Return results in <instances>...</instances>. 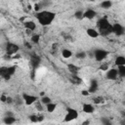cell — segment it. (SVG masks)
<instances>
[{"mask_svg":"<svg viewBox=\"0 0 125 125\" xmlns=\"http://www.w3.org/2000/svg\"><path fill=\"white\" fill-rule=\"evenodd\" d=\"M95 110V107L91 104H84L82 105V111L85 113H93Z\"/></svg>","mask_w":125,"mask_h":125,"instance_id":"15","label":"cell"},{"mask_svg":"<svg viewBox=\"0 0 125 125\" xmlns=\"http://www.w3.org/2000/svg\"><path fill=\"white\" fill-rule=\"evenodd\" d=\"M40 102H41L43 104H45V105H46L47 104L51 103V102H52V100H51V98H50V97H48V96H46V95H45V96H43V97L41 98V101H40Z\"/></svg>","mask_w":125,"mask_h":125,"instance_id":"26","label":"cell"},{"mask_svg":"<svg viewBox=\"0 0 125 125\" xmlns=\"http://www.w3.org/2000/svg\"><path fill=\"white\" fill-rule=\"evenodd\" d=\"M70 81L73 83V84H80L81 83V78L78 76V74H71V76H70Z\"/></svg>","mask_w":125,"mask_h":125,"instance_id":"22","label":"cell"},{"mask_svg":"<svg viewBox=\"0 0 125 125\" xmlns=\"http://www.w3.org/2000/svg\"><path fill=\"white\" fill-rule=\"evenodd\" d=\"M35 18L38 21L40 25L48 26L54 21V20L56 18V13L49 11V10H41L39 12H36Z\"/></svg>","mask_w":125,"mask_h":125,"instance_id":"1","label":"cell"},{"mask_svg":"<svg viewBox=\"0 0 125 125\" xmlns=\"http://www.w3.org/2000/svg\"><path fill=\"white\" fill-rule=\"evenodd\" d=\"M5 116H14V113L11 111H6L5 112Z\"/></svg>","mask_w":125,"mask_h":125,"instance_id":"37","label":"cell"},{"mask_svg":"<svg viewBox=\"0 0 125 125\" xmlns=\"http://www.w3.org/2000/svg\"><path fill=\"white\" fill-rule=\"evenodd\" d=\"M72 55H73V53L68 49H62V56L64 59H69L72 57Z\"/></svg>","mask_w":125,"mask_h":125,"instance_id":"21","label":"cell"},{"mask_svg":"<svg viewBox=\"0 0 125 125\" xmlns=\"http://www.w3.org/2000/svg\"><path fill=\"white\" fill-rule=\"evenodd\" d=\"M22 99H23V102L26 105H31L33 104H35L38 100V98L34 95H31V94H27V93H23L21 95Z\"/></svg>","mask_w":125,"mask_h":125,"instance_id":"6","label":"cell"},{"mask_svg":"<svg viewBox=\"0 0 125 125\" xmlns=\"http://www.w3.org/2000/svg\"><path fill=\"white\" fill-rule=\"evenodd\" d=\"M117 70H118V76L125 78V65H119L117 66Z\"/></svg>","mask_w":125,"mask_h":125,"instance_id":"23","label":"cell"},{"mask_svg":"<svg viewBox=\"0 0 125 125\" xmlns=\"http://www.w3.org/2000/svg\"><path fill=\"white\" fill-rule=\"evenodd\" d=\"M112 33L115 34L116 36H121L125 33V27L118 22H115L112 24Z\"/></svg>","mask_w":125,"mask_h":125,"instance_id":"7","label":"cell"},{"mask_svg":"<svg viewBox=\"0 0 125 125\" xmlns=\"http://www.w3.org/2000/svg\"><path fill=\"white\" fill-rule=\"evenodd\" d=\"M15 122H16L15 116H4L3 118V123L6 125H11V124H14Z\"/></svg>","mask_w":125,"mask_h":125,"instance_id":"18","label":"cell"},{"mask_svg":"<svg viewBox=\"0 0 125 125\" xmlns=\"http://www.w3.org/2000/svg\"><path fill=\"white\" fill-rule=\"evenodd\" d=\"M40 40V35L39 34H33L31 35V42L34 44H38Z\"/></svg>","mask_w":125,"mask_h":125,"instance_id":"27","label":"cell"},{"mask_svg":"<svg viewBox=\"0 0 125 125\" xmlns=\"http://www.w3.org/2000/svg\"><path fill=\"white\" fill-rule=\"evenodd\" d=\"M25 46H26V48H27V49H30V48H31V46H30L28 43H25Z\"/></svg>","mask_w":125,"mask_h":125,"instance_id":"39","label":"cell"},{"mask_svg":"<svg viewBox=\"0 0 125 125\" xmlns=\"http://www.w3.org/2000/svg\"><path fill=\"white\" fill-rule=\"evenodd\" d=\"M19 50H20L19 45L15 44V43L8 42L6 44V53H7V55H14V54L18 53Z\"/></svg>","mask_w":125,"mask_h":125,"instance_id":"8","label":"cell"},{"mask_svg":"<svg viewBox=\"0 0 125 125\" xmlns=\"http://www.w3.org/2000/svg\"><path fill=\"white\" fill-rule=\"evenodd\" d=\"M98 88H99L98 81H97L96 79H92V80L90 81V85H89V88H88L90 94H94V93H96L97 90H98Z\"/></svg>","mask_w":125,"mask_h":125,"instance_id":"12","label":"cell"},{"mask_svg":"<svg viewBox=\"0 0 125 125\" xmlns=\"http://www.w3.org/2000/svg\"><path fill=\"white\" fill-rule=\"evenodd\" d=\"M56 108H57V104H55V103H53V102H51V103H49V104H46V109H47V111L50 112V113L54 112V111L56 110Z\"/></svg>","mask_w":125,"mask_h":125,"instance_id":"19","label":"cell"},{"mask_svg":"<svg viewBox=\"0 0 125 125\" xmlns=\"http://www.w3.org/2000/svg\"><path fill=\"white\" fill-rule=\"evenodd\" d=\"M97 16V12L93 9H87L85 12H83V19L92 20Z\"/></svg>","mask_w":125,"mask_h":125,"instance_id":"11","label":"cell"},{"mask_svg":"<svg viewBox=\"0 0 125 125\" xmlns=\"http://www.w3.org/2000/svg\"><path fill=\"white\" fill-rule=\"evenodd\" d=\"M30 62V66L32 67V69L35 70V69H37L39 67L40 62H41V59H40L39 56L33 54V55L30 56V62Z\"/></svg>","mask_w":125,"mask_h":125,"instance_id":"9","label":"cell"},{"mask_svg":"<svg viewBox=\"0 0 125 125\" xmlns=\"http://www.w3.org/2000/svg\"><path fill=\"white\" fill-rule=\"evenodd\" d=\"M67 68H68V70H69V72L71 74H78V71L80 69L79 66H77V65H75L73 63H68L67 64Z\"/></svg>","mask_w":125,"mask_h":125,"instance_id":"16","label":"cell"},{"mask_svg":"<svg viewBox=\"0 0 125 125\" xmlns=\"http://www.w3.org/2000/svg\"><path fill=\"white\" fill-rule=\"evenodd\" d=\"M97 27L101 36H107L112 33V24L105 17L101 18L97 21Z\"/></svg>","mask_w":125,"mask_h":125,"instance_id":"2","label":"cell"},{"mask_svg":"<svg viewBox=\"0 0 125 125\" xmlns=\"http://www.w3.org/2000/svg\"><path fill=\"white\" fill-rule=\"evenodd\" d=\"M74 17H75L76 19H78V20L83 19V12H82V11H76V12L74 13Z\"/></svg>","mask_w":125,"mask_h":125,"instance_id":"29","label":"cell"},{"mask_svg":"<svg viewBox=\"0 0 125 125\" xmlns=\"http://www.w3.org/2000/svg\"><path fill=\"white\" fill-rule=\"evenodd\" d=\"M75 57L77 59H79V60H83V59H85L87 57V53L86 52H83V51H80V52H77L75 54Z\"/></svg>","mask_w":125,"mask_h":125,"instance_id":"25","label":"cell"},{"mask_svg":"<svg viewBox=\"0 0 125 125\" xmlns=\"http://www.w3.org/2000/svg\"><path fill=\"white\" fill-rule=\"evenodd\" d=\"M7 97H8V96H6L5 94H3V95L1 96V102H2V103H6V102H7Z\"/></svg>","mask_w":125,"mask_h":125,"instance_id":"35","label":"cell"},{"mask_svg":"<svg viewBox=\"0 0 125 125\" xmlns=\"http://www.w3.org/2000/svg\"><path fill=\"white\" fill-rule=\"evenodd\" d=\"M101 7H102L103 9H105V10L109 9V8L112 7V1H111V0H104V1L101 3Z\"/></svg>","mask_w":125,"mask_h":125,"instance_id":"20","label":"cell"},{"mask_svg":"<svg viewBox=\"0 0 125 125\" xmlns=\"http://www.w3.org/2000/svg\"><path fill=\"white\" fill-rule=\"evenodd\" d=\"M105 76H106V78L108 80H116L117 77H118V70H117V68H114V67L108 68L106 70Z\"/></svg>","mask_w":125,"mask_h":125,"instance_id":"10","label":"cell"},{"mask_svg":"<svg viewBox=\"0 0 125 125\" xmlns=\"http://www.w3.org/2000/svg\"><path fill=\"white\" fill-rule=\"evenodd\" d=\"M114 64L119 66V65H125V57L124 56H117L114 60Z\"/></svg>","mask_w":125,"mask_h":125,"instance_id":"17","label":"cell"},{"mask_svg":"<svg viewBox=\"0 0 125 125\" xmlns=\"http://www.w3.org/2000/svg\"><path fill=\"white\" fill-rule=\"evenodd\" d=\"M78 117V111L72 107L66 108V114L63 118V122H70L72 120H75Z\"/></svg>","mask_w":125,"mask_h":125,"instance_id":"5","label":"cell"},{"mask_svg":"<svg viewBox=\"0 0 125 125\" xmlns=\"http://www.w3.org/2000/svg\"><path fill=\"white\" fill-rule=\"evenodd\" d=\"M122 114H123V117H124V118H125V112H123V113H122Z\"/></svg>","mask_w":125,"mask_h":125,"instance_id":"42","label":"cell"},{"mask_svg":"<svg viewBox=\"0 0 125 125\" xmlns=\"http://www.w3.org/2000/svg\"><path fill=\"white\" fill-rule=\"evenodd\" d=\"M93 102H94V104H99L104 103V99L102 96H98V97H94V98H93Z\"/></svg>","mask_w":125,"mask_h":125,"instance_id":"24","label":"cell"},{"mask_svg":"<svg viewBox=\"0 0 125 125\" xmlns=\"http://www.w3.org/2000/svg\"><path fill=\"white\" fill-rule=\"evenodd\" d=\"M13 102H15L14 99H13L12 97H9V96H8V97H7V102H6V103L9 104H13Z\"/></svg>","mask_w":125,"mask_h":125,"instance_id":"33","label":"cell"},{"mask_svg":"<svg viewBox=\"0 0 125 125\" xmlns=\"http://www.w3.org/2000/svg\"><path fill=\"white\" fill-rule=\"evenodd\" d=\"M57 46H58V44H53V45H52V48H53V49H57V48H58Z\"/></svg>","mask_w":125,"mask_h":125,"instance_id":"38","label":"cell"},{"mask_svg":"<svg viewBox=\"0 0 125 125\" xmlns=\"http://www.w3.org/2000/svg\"><path fill=\"white\" fill-rule=\"evenodd\" d=\"M101 122H102V124H104V125H110V124H111V121H110L108 118H106V117H103V118L101 119Z\"/></svg>","mask_w":125,"mask_h":125,"instance_id":"30","label":"cell"},{"mask_svg":"<svg viewBox=\"0 0 125 125\" xmlns=\"http://www.w3.org/2000/svg\"><path fill=\"white\" fill-rule=\"evenodd\" d=\"M35 104H36V108H37L39 111H42V110H43L42 105H41V104H42V103H41V102H40V103H39V102H36Z\"/></svg>","mask_w":125,"mask_h":125,"instance_id":"32","label":"cell"},{"mask_svg":"<svg viewBox=\"0 0 125 125\" xmlns=\"http://www.w3.org/2000/svg\"><path fill=\"white\" fill-rule=\"evenodd\" d=\"M93 52H94V58L97 62H103L109 55V52L104 49H95Z\"/></svg>","mask_w":125,"mask_h":125,"instance_id":"4","label":"cell"},{"mask_svg":"<svg viewBox=\"0 0 125 125\" xmlns=\"http://www.w3.org/2000/svg\"><path fill=\"white\" fill-rule=\"evenodd\" d=\"M86 33L89 37L91 38H97L100 36V33H99V30L96 29V28H92V27H89L86 29Z\"/></svg>","mask_w":125,"mask_h":125,"instance_id":"13","label":"cell"},{"mask_svg":"<svg viewBox=\"0 0 125 125\" xmlns=\"http://www.w3.org/2000/svg\"><path fill=\"white\" fill-rule=\"evenodd\" d=\"M23 25L24 27L26 28V30H30V31H33L36 29V23L33 21H26L23 22Z\"/></svg>","mask_w":125,"mask_h":125,"instance_id":"14","label":"cell"},{"mask_svg":"<svg viewBox=\"0 0 125 125\" xmlns=\"http://www.w3.org/2000/svg\"><path fill=\"white\" fill-rule=\"evenodd\" d=\"M44 120V116L42 114H38V122H41Z\"/></svg>","mask_w":125,"mask_h":125,"instance_id":"36","label":"cell"},{"mask_svg":"<svg viewBox=\"0 0 125 125\" xmlns=\"http://www.w3.org/2000/svg\"><path fill=\"white\" fill-rule=\"evenodd\" d=\"M82 124H89V121H88V120H86V121H84Z\"/></svg>","mask_w":125,"mask_h":125,"instance_id":"41","label":"cell"},{"mask_svg":"<svg viewBox=\"0 0 125 125\" xmlns=\"http://www.w3.org/2000/svg\"><path fill=\"white\" fill-rule=\"evenodd\" d=\"M28 118L31 122H38V114H31L28 116Z\"/></svg>","mask_w":125,"mask_h":125,"instance_id":"28","label":"cell"},{"mask_svg":"<svg viewBox=\"0 0 125 125\" xmlns=\"http://www.w3.org/2000/svg\"><path fill=\"white\" fill-rule=\"evenodd\" d=\"M17 66L16 65H10V66H1L0 67V75L5 80H9L11 76H13L16 72Z\"/></svg>","mask_w":125,"mask_h":125,"instance_id":"3","label":"cell"},{"mask_svg":"<svg viewBox=\"0 0 125 125\" xmlns=\"http://www.w3.org/2000/svg\"><path fill=\"white\" fill-rule=\"evenodd\" d=\"M100 69L101 70H104V71H106L108 69V64L107 63H102L101 66H100Z\"/></svg>","mask_w":125,"mask_h":125,"instance_id":"31","label":"cell"},{"mask_svg":"<svg viewBox=\"0 0 125 125\" xmlns=\"http://www.w3.org/2000/svg\"><path fill=\"white\" fill-rule=\"evenodd\" d=\"M41 97H43V96H45V93L44 92H40V94H39Z\"/></svg>","mask_w":125,"mask_h":125,"instance_id":"40","label":"cell"},{"mask_svg":"<svg viewBox=\"0 0 125 125\" xmlns=\"http://www.w3.org/2000/svg\"><path fill=\"white\" fill-rule=\"evenodd\" d=\"M81 94H82V96H89L90 95V92H89V90H82L81 91Z\"/></svg>","mask_w":125,"mask_h":125,"instance_id":"34","label":"cell"}]
</instances>
